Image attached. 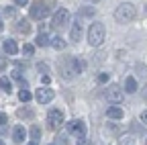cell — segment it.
I'll return each mask as SVG.
<instances>
[{
	"mask_svg": "<svg viewBox=\"0 0 147 145\" xmlns=\"http://www.w3.org/2000/svg\"><path fill=\"white\" fill-rule=\"evenodd\" d=\"M0 88H2L4 92H10V90H12V82L8 78H0Z\"/></svg>",
	"mask_w": 147,
	"mask_h": 145,
	"instance_id": "ac0fdd59",
	"label": "cell"
},
{
	"mask_svg": "<svg viewBox=\"0 0 147 145\" xmlns=\"http://www.w3.org/2000/svg\"><path fill=\"white\" fill-rule=\"evenodd\" d=\"M6 65H8V59H6L4 55H0V71H4V69H6Z\"/></svg>",
	"mask_w": 147,
	"mask_h": 145,
	"instance_id": "d4e9b609",
	"label": "cell"
},
{
	"mask_svg": "<svg viewBox=\"0 0 147 145\" xmlns=\"http://www.w3.org/2000/svg\"><path fill=\"white\" fill-rule=\"evenodd\" d=\"M104 39H106V29H104V25H102V23H92L90 29H88V43H90L92 47H98V45L104 43Z\"/></svg>",
	"mask_w": 147,
	"mask_h": 145,
	"instance_id": "6da1fadb",
	"label": "cell"
},
{
	"mask_svg": "<svg viewBox=\"0 0 147 145\" xmlns=\"http://www.w3.org/2000/svg\"><path fill=\"white\" fill-rule=\"evenodd\" d=\"M69 37H71V41L74 43H78L80 39H82V27H80V23H76L71 27V33H69Z\"/></svg>",
	"mask_w": 147,
	"mask_h": 145,
	"instance_id": "4fadbf2b",
	"label": "cell"
},
{
	"mask_svg": "<svg viewBox=\"0 0 147 145\" xmlns=\"http://www.w3.org/2000/svg\"><path fill=\"white\" fill-rule=\"evenodd\" d=\"M137 80L133 78V76H129V78H125V92H129V94H135L137 92Z\"/></svg>",
	"mask_w": 147,
	"mask_h": 145,
	"instance_id": "7c38bea8",
	"label": "cell"
},
{
	"mask_svg": "<svg viewBox=\"0 0 147 145\" xmlns=\"http://www.w3.org/2000/svg\"><path fill=\"white\" fill-rule=\"evenodd\" d=\"M106 117H108V119H113V121H121V119L125 117V113H123V108H121V106H108Z\"/></svg>",
	"mask_w": 147,
	"mask_h": 145,
	"instance_id": "30bf717a",
	"label": "cell"
},
{
	"mask_svg": "<svg viewBox=\"0 0 147 145\" xmlns=\"http://www.w3.org/2000/svg\"><path fill=\"white\" fill-rule=\"evenodd\" d=\"M67 131H69V135H76L78 139H84L86 137V125H84V121H69Z\"/></svg>",
	"mask_w": 147,
	"mask_h": 145,
	"instance_id": "8992f818",
	"label": "cell"
},
{
	"mask_svg": "<svg viewBox=\"0 0 147 145\" xmlns=\"http://www.w3.org/2000/svg\"><path fill=\"white\" fill-rule=\"evenodd\" d=\"M86 2H98V0H86Z\"/></svg>",
	"mask_w": 147,
	"mask_h": 145,
	"instance_id": "1f68e13d",
	"label": "cell"
},
{
	"mask_svg": "<svg viewBox=\"0 0 147 145\" xmlns=\"http://www.w3.org/2000/svg\"><path fill=\"white\" fill-rule=\"evenodd\" d=\"M135 16H137V8H135V4H131V2H123V4L117 6V10H115L117 23H131Z\"/></svg>",
	"mask_w": 147,
	"mask_h": 145,
	"instance_id": "7a4b0ae2",
	"label": "cell"
},
{
	"mask_svg": "<svg viewBox=\"0 0 147 145\" xmlns=\"http://www.w3.org/2000/svg\"><path fill=\"white\" fill-rule=\"evenodd\" d=\"M4 14H14V8H4Z\"/></svg>",
	"mask_w": 147,
	"mask_h": 145,
	"instance_id": "f546056e",
	"label": "cell"
},
{
	"mask_svg": "<svg viewBox=\"0 0 147 145\" xmlns=\"http://www.w3.org/2000/svg\"><path fill=\"white\" fill-rule=\"evenodd\" d=\"M49 43H51L55 49H57V51H61V49L65 47V41H63L61 37H53V39H49Z\"/></svg>",
	"mask_w": 147,
	"mask_h": 145,
	"instance_id": "2e32d148",
	"label": "cell"
},
{
	"mask_svg": "<svg viewBox=\"0 0 147 145\" xmlns=\"http://www.w3.org/2000/svg\"><path fill=\"white\" fill-rule=\"evenodd\" d=\"M21 119H33L35 117V113L31 111V108H27V106H23V108H18V113H16Z\"/></svg>",
	"mask_w": 147,
	"mask_h": 145,
	"instance_id": "9a60e30c",
	"label": "cell"
},
{
	"mask_svg": "<svg viewBox=\"0 0 147 145\" xmlns=\"http://www.w3.org/2000/svg\"><path fill=\"white\" fill-rule=\"evenodd\" d=\"M106 80H108V74H98V82L100 84H104Z\"/></svg>",
	"mask_w": 147,
	"mask_h": 145,
	"instance_id": "4316f807",
	"label": "cell"
},
{
	"mask_svg": "<svg viewBox=\"0 0 147 145\" xmlns=\"http://www.w3.org/2000/svg\"><path fill=\"white\" fill-rule=\"evenodd\" d=\"M119 145H133V137H129V135L121 137V139H119Z\"/></svg>",
	"mask_w": 147,
	"mask_h": 145,
	"instance_id": "7402d4cb",
	"label": "cell"
},
{
	"mask_svg": "<svg viewBox=\"0 0 147 145\" xmlns=\"http://www.w3.org/2000/svg\"><path fill=\"white\" fill-rule=\"evenodd\" d=\"M23 53L27 57H31L33 53H35V45H31V43H25V47H23Z\"/></svg>",
	"mask_w": 147,
	"mask_h": 145,
	"instance_id": "44dd1931",
	"label": "cell"
},
{
	"mask_svg": "<svg viewBox=\"0 0 147 145\" xmlns=\"http://www.w3.org/2000/svg\"><path fill=\"white\" fill-rule=\"evenodd\" d=\"M49 12H51V2H47V0H35V2L29 6V14H31V19H35V21L45 19Z\"/></svg>",
	"mask_w": 147,
	"mask_h": 145,
	"instance_id": "3957f363",
	"label": "cell"
},
{
	"mask_svg": "<svg viewBox=\"0 0 147 145\" xmlns=\"http://www.w3.org/2000/svg\"><path fill=\"white\" fill-rule=\"evenodd\" d=\"M0 145H4V143H2V139H0Z\"/></svg>",
	"mask_w": 147,
	"mask_h": 145,
	"instance_id": "836d02e7",
	"label": "cell"
},
{
	"mask_svg": "<svg viewBox=\"0 0 147 145\" xmlns=\"http://www.w3.org/2000/svg\"><path fill=\"white\" fill-rule=\"evenodd\" d=\"M25 137H27V129H25L23 125H16L14 129H12V139H14L16 143H23Z\"/></svg>",
	"mask_w": 147,
	"mask_h": 145,
	"instance_id": "9c48e42d",
	"label": "cell"
},
{
	"mask_svg": "<svg viewBox=\"0 0 147 145\" xmlns=\"http://www.w3.org/2000/svg\"><path fill=\"white\" fill-rule=\"evenodd\" d=\"M14 4H16V6H27L29 0H14Z\"/></svg>",
	"mask_w": 147,
	"mask_h": 145,
	"instance_id": "83f0119b",
	"label": "cell"
},
{
	"mask_svg": "<svg viewBox=\"0 0 147 145\" xmlns=\"http://www.w3.org/2000/svg\"><path fill=\"white\" fill-rule=\"evenodd\" d=\"M141 123H143V125H147V111H143V113H141Z\"/></svg>",
	"mask_w": 147,
	"mask_h": 145,
	"instance_id": "f1b7e54d",
	"label": "cell"
},
{
	"mask_svg": "<svg viewBox=\"0 0 147 145\" xmlns=\"http://www.w3.org/2000/svg\"><path fill=\"white\" fill-rule=\"evenodd\" d=\"M2 29H4V25H2V21H0V33H2Z\"/></svg>",
	"mask_w": 147,
	"mask_h": 145,
	"instance_id": "4dcf8cb0",
	"label": "cell"
},
{
	"mask_svg": "<svg viewBox=\"0 0 147 145\" xmlns=\"http://www.w3.org/2000/svg\"><path fill=\"white\" fill-rule=\"evenodd\" d=\"M94 12H96L94 8H82V10H80L82 16H94Z\"/></svg>",
	"mask_w": 147,
	"mask_h": 145,
	"instance_id": "cb8c5ba5",
	"label": "cell"
},
{
	"mask_svg": "<svg viewBox=\"0 0 147 145\" xmlns=\"http://www.w3.org/2000/svg\"><path fill=\"white\" fill-rule=\"evenodd\" d=\"M67 21H69V12H67L65 8H59L57 12L53 14V23H51V27H53V29H63V27L67 25Z\"/></svg>",
	"mask_w": 147,
	"mask_h": 145,
	"instance_id": "5b68a950",
	"label": "cell"
},
{
	"mask_svg": "<svg viewBox=\"0 0 147 145\" xmlns=\"http://www.w3.org/2000/svg\"><path fill=\"white\" fill-rule=\"evenodd\" d=\"M106 98H108L110 102L119 104V102L123 100V88H121V86H117V84L108 86V88H106Z\"/></svg>",
	"mask_w": 147,
	"mask_h": 145,
	"instance_id": "52a82bcc",
	"label": "cell"
},
{
	"mask_svg": "<svg viewBox=\"0 0 147 145\" xmlns=\"http://www.w3.org/2000/svg\"><path fill=\"white\" fill-rule=\"evenodd\" d=\"M35 45H39V47H47V45H49V37H47V33H45V31H41L39 35H37Z\"/></svg>",
	"mask_w": 147,
	"mask_h": 145,
	"instance_id": "5bb4252c",
	"label": "cell"
},
{
	"mask_svg": "<svg viewBox=\"0 0 147 145\" xmlns=\"http://www.w3.org/2000/svg\"><path fill=\"white\" fill-rule=\"evenodd\" d=\"M47 125H49V129H53V131H57L59 127L63 125V113L59 111V108H53V111H49V115H47Z\"/></svg>",
	"mask_w": 147,
	"mask_h": 145,
	"instance_id": "277c9868",
	"label": "cell"
},
{
	"mask_svg": "<svg viewBox=\"0 0 147 145\" xmlns=\"http://www.w3.org/2000/svg\"><path fill=\"white\" fill-rule=\"evenodd\" d=\"M2 49H4V53H6V55H16V51H18V45H16L12 39H6V41L2 43Z\"/></svg>",
	"mask_w": 147,
	"mask_h": 145,
	"instance_id": "8fae6325",
	"label": "cell"
},
{
	"mask_svg": "<svg viewBox=\"0 0 147 145\" xmlns=\"http://www.w3.org/2000/svg\"><path fill=\"white\" fill-rule=\"evenodd\" d=\"M39 139H41V129H39L37 125H33V127H31V141L37 143Z\"/></svg>",
	"mask_w": 147,
	"mask_h": 145,
	"instance_id": "e0dca14e",
	"label": "cell"
},
{
	"mask_svg": "<svg viewBox=\"0 0 147 145\" xmlns=\"http://www.w3.org/2000/svg\"><path fill=\"white\" fill-rule=\"evenodd\" d=\"M37 69H39L43 76H47V71H49V65H47V63H37Z\"/></svg>",
	"mask_w": 147,
	"mask_h": 145,
	"instance_id": "603a6c76",
	"label": "cell"
},
{
	"mask_svg": "<svg viewBox=\"0 0 147 145\" xmlns=\"http://www.w3.org/2000/svg\"><path fill=\"white\" fill-rule=\"evenodd\" d=\"M29 145H37V143H33V141H31V143H29Z\"/></svg>",
	"mask_w": 147,
	"mask_h": 145,
	"instance_id": "d6a6232c",
	"label": "cell"
},
{
	"mask_svg": "<svg viewBox=\"0 0 147 145\" xmlns=\"http://www.w3.org/2000/svg\"><path fill=\"white\" fill-rule=\"evenodd\" d=\"M18 31L25 33V35H29V33H31V25H29L27 21H18Z\"/></svg>",
	"mask_w": 147,
	"mask_h": 145,
	"instance_id": "ffe728a7",
	"label": "cell"
},
{
	"mask_svg": "<svg viewBox=\"0 0 147 145\" xmlns=\"http://www.w3.org/2000/svg\"><path fill=\"white\" fill-rule=\"evenodd\" d=\"M18 100H21V102H29L31 100V92H29L27 88H23L21 92H18Z\"/></svg>",
	"mask_w": 147,
	"mask_h": 145,
	"instance_id": "d6986e66",
	"label": "cell"
},
{
	"mask_svg": "<svg viewBox=\"0 0 147 145\" xmlns=\"http://www.w3.org/2000/svg\"><path fill=\"white\" fill-rule=\"evenodd\" d=\"M35 98H37V102L47 104V102H51V100H53V90H51V88H37Z\"/></svg>",
	"mask_w": 147,
	"mask_h": 145,
	"instance_id": "ba28073f",
	"label": "cell"
},
{
	"mask_svg": "<svg viewBox=\"0 0 147 145\" xmlns=\"http://www.w3.org/2000/svg\"><path fill=\"white\" fill-rule=\"evenodd\" d=\"M6 121H8V117H6L4 113H0V127H4V125H6Z\"/></svg>",
	"mask_w": 147,
	"mask_h": 145,
	"instance_id": "484cf974",
	"label": "cell"
}]
</instances>
